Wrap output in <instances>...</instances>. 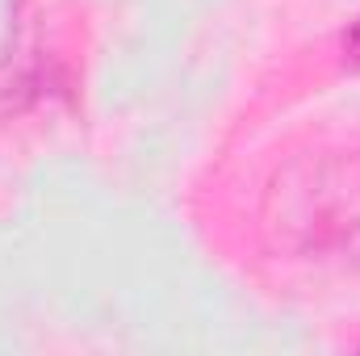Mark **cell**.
Segmentation results:
<instances>
[{
    "label": "cell",
    "mask_w": 360,
    "mask_h": 356,
    "mask_svg": "<svg viewBox=\"0 0 360 356\" xmlns=\"http://www.w3.org/2000/svg\"><path fill=\"white\" fill-rule=\"evenodd\" d=\"M272 256L319 276H360V155L310 147L285 155L260 193Z\"/></svg>",
    "instance_id": "obj_1"
},
{
    "label": "cell",
    "mask_w": 360,
    "mask_h": 356,
    "mask_svg": "<svg viewBox=\"0 0 360 356\" xmlns=\"http://www.w3.org/2000/svg\"><path fill=\"white\" fill-rule=\"evenodd\" d=\"M344 55H348V59L360 68V21L348 30V34H344Z\"/></svg>",
    "instance_id": "obj_2"
},
{
    "label": "cell",
    "mask_w": 360,
    "mask_h": 356,
    "mask_svg": "<svg viewBox=\"0 0 360 356\" xmlns=\"http://www.w3.org/2000/svg\"><path fill=\"white\" fill-rule=\"evenodd\" d=\"M352 344H360V340H352Z\"/></svg>",
    "instance_id": "obj_3"
}]
</instances>
